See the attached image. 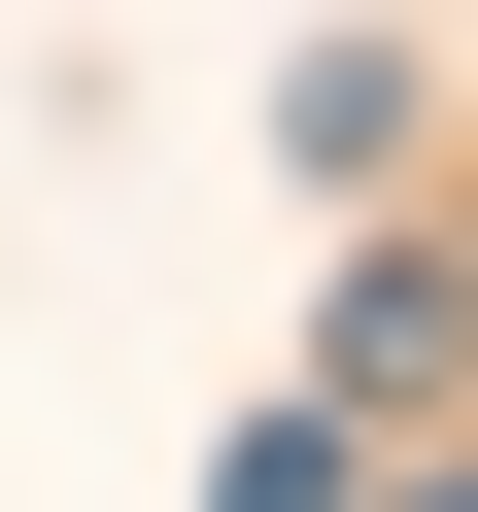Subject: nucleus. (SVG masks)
<instances>
[{"label":"nucleus","mask_w":478,"mask_h":512,"mask_svg":"<svg viewBox=\"0 0 478 512\" xmlns=\"http://www.w3.org/2000/svg\"><path fill=\"white\" fill-rule=\"evenodd\" d=\"M444 376H478V274H444V239H376L342 342H308V410H444Z\"/></svg>","instance_id":"nucleus-1"},{"label":"nucleus","mask_w":478,"mask_h":512,"mask_svg":"<svg viewBox=\"0 0 478 512\" xmlns=\"http://www.w3.org/2000/svg\"><path fill=\"white\" fill-rule=\"evenodd\" d=\"M410 512H478V444H444V478H410Z\"/></svg>","instance_id":"nucleus-2"}]
</instances>
